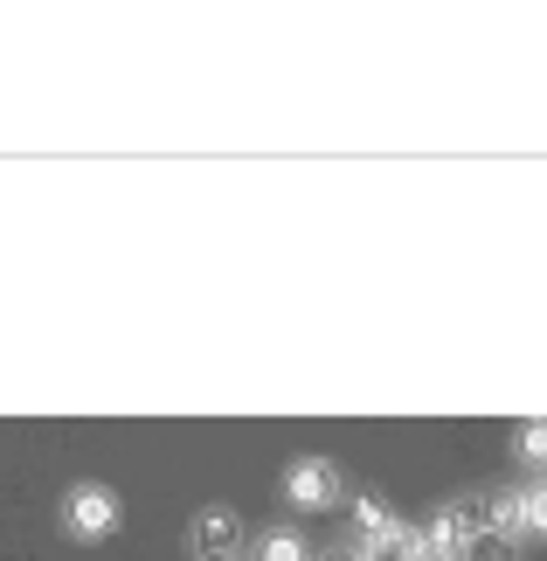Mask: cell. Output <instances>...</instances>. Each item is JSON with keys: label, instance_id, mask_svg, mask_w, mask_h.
Returning a JSON list of instances; mask_svg holds the SVG:
<instances>
[{"label": "cell", "instance_id": "8992f818", "mask_svg": "<svg viewBox=\"0 0 547 561\" xmlns=\"http://www.w3.org/2000/svg\"><path fill=\"white\" fill-rule=\"evenodd\" d=\"M457 561H520V541H499V534H471Z\"/></svg>", "mask_w": 547, "mask_h": 561}, {"label": "cell", "instance_id": "7a4b0ae2", "mask_svg": "<svg viewBox=\"0 0 547 561\" xmlns=\"http://www.w3.org/2000/svg\"><path fill=\"white\" fill-rule=\"evenodd\" d=\"M187 541H194V561H243L250 527H243V513H236V506H202V513H194V527H187Z\"/></svg>", "mask_w": 547, "mask_h": 561}, {"label": "cell", "instance_id": "3957f363", "mask_svg": "<svg viewBox=\"0 0 547 561\" xmlns=\"http://www.w3.org/2000/svg\"><path fill=\"white\" fill-rule=\"evenodd\" d=\"M340 471H333V458H298L292 471H284V506H298V513H326L340 500Z\"/></svg>", "mask_w": 547, "mask_h": 561}, {"label": "cell", "instance_id": "277c9868", "mask_svg": "<svg viewBox=\"0 0 547 561\" xmlns=\"http://www.w3.org/2000/svg\"><path fill=\"white\" fill-rule=\"evenodd\" d=\"M402 520H396V506L381 500V492H354V534H361V548L367 541H388Z\"/></svg>", "mask_w": 547, "mask_h": 561}, {"label": "cell", "instance_id": "9c48e42d", "mask_svg": "<svg viewBox=\"0 0 547 561\" xmlns=\"http://www.w3.org/2000/svg\"><path fill=\"white\" fill-rule=\"evenodd\" d=\"M312 561H361L354 548H326V554H312Z\"/></svg>", "mask_w": 547, "mask_h": 561}, {"label": "cell", "instance_id": "6da1fadb", "mask_svg": "<svg viewBox=\"0 0 547 561\" xmlns=\"http://www.w3.org/2000/svg\"><path fill=\"white\" fill-rule=\"evenodd\" d=\"M62 534L70 541H112V534L125 527V506H118V492L112 485H98V479H83V485H70L62 492Z\"/></svg>", "mask_w": 547, "mask_h": 561}, {"label": "cell", "instance_id": "52a82bcc", "mask_svg": "<svg viewBox=\"0 0 547 561\" xmlns=\"http://www.w3.org/2000/svg\"><path fill=\"white\" fill-rule=\"evenodd\" d=\"M513 450H520V465H534V471H547V423H520V437H513Z\"/></svg>", "mask_w": 547, "mask_h": 561}, {"label": "cell", "instance_id": "5b68a950", "mask_svg": "<svg viewBox=\"0 0 547 561\" xmlns=\"http://www.w3.org/2000/svg\"><path fill=\"white\" fill-rule=\"evenodd\" d=\"M250 561H312V541H305L298 527H271L250 541Z\"/></svg>", "mask_w": 547, "mask_h": 561}, {"label": "cell", "instance_id": "ba28073f", "mask_svg": "<svg viewBox=\"0 0 547 561\" xmlns=\"http://www.w3.org/2000/svg\"><path fill=\"white\" fill-rule=\"evenodd\" d=\"M520 513H527V534H540V541H547V479L520 492Z\"/></svg>", "mask_w": 547, "mask_h": 561}]
</instances>
